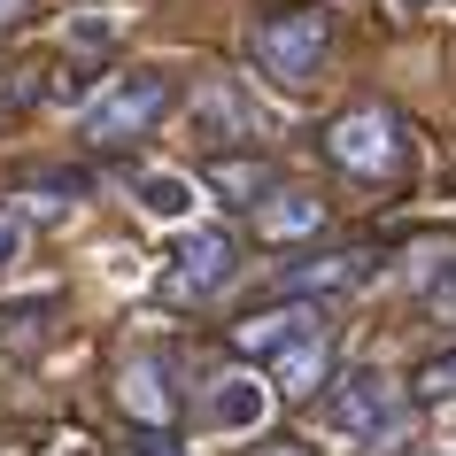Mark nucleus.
I'll return each mask as SVG.
<instances>
[{
    "label": "nucleus",
    "mask_w": 456,
    "mask_h": 456,
    "mask_svg": "<svg viewBox=\"0 0 456 456\" xmlns=\"http://www.w3.org/2000/svg\"><path fill=\"white\" fill-rule=\"evenodd\" d=\"M256 124H264V117H256V101H248L232 77H216V86L193 94V140L209 147V155H232V140L256 147Z\"/></svg>",
    "instance_id": "0eeeda50"
},
{
    "label": "nucleus",
    "mask_w": 456,
    "mask_h": 456,
    "mask_svg": "<svg viewBox=\"0 0 456 456\" xmlns=\"http://www.w3.org/2000/svg\"><path fill=\"white\" fill-rule=\"evenodd\" d=\"M132 193H140V209H147V216H163V224H178V216L193 209V178H178V170H147Z\"/></svg>",
    "instance_id": "4468645a"
},
{
    "label": "nucleus",
    "mask_w": 456,
    "mask_h": 456,
    "mask_svg": "<svg viewBox=\"0 0 456 456\" xmlns=\"http://www.w3.org/2000/svg\"><path fill=\"white\" fill-rule=\"evenodd\" d=\"M325 426L340 441H363V449H387V441H403L410 410H403V387L387 379L379 363H356V371H340L325 387Z\"/></svg>",
    "instance_id": "7ed1b4c3"
},
{
    "label": "nucleus",
    "mask_w": 456,
    "mask_h": 456,
    "mask_svg": "<svg viewBox=\"0 0 456 456\" xmlns=\"http://www.w3.org/2000/svg\"><path fill=\"white\" fill-rule=\"evenodd\" d=\"M232 271H240V240H232L224 224H201V232L178 240V256H170V271H163V294L170 302H201V294H216Z\"/></svg>",
    "instance_id": "39448f33"
},
{
    "label": "nucleus",
    "mask_w": 456,
    "mask_h": 456,
    "mask_svg": "<svg viewBox=\"0 0 456 456\" xmlns=\"http://www.w3.org/2000/svg\"><path fill=\"white\" fill-rule=\"evenodd\" d=\"M271 403H279L271 371H232V379L209 387V426H216V433H256V426L271 418Z\"/></svg>",
    "instance_id": "9d476101"
},
{
    "label": "nucleus",
    "mask_w": 456,
    "mask_h": 456,
    "mask_svg": "<svg viewBox=\"0 0 456 456\" xmlns=\"http://www.w3.org/2000/svg\"><path fill=\"white\" fill-rule=\"evenodd\" d=\"M256 232H264V240H310V232H325V201L287 186L279 201H264V209H256Z\"/></svg>",
    "instance_id": "ddd939ff"
},
{
    "label": "nucleus",
    "mask_w": 456,
    "mask_h": 456,
    "mask_svg": "<svg viewBox=\"0 0 456 456\" xmlns=\"http://www.w3.org/2000/svg\"><path fill=\"white\" fill-rule=\"evenodd\" d=\"M163 109H170V77L163 70H132V77H117L109 94L86 109V124H77V140L86 147H132V140H147L155 124H163Z\"/></svg>",
    "instance_id": "20e7f679"
},
{
    "label": "nucleus",
    "mask_w": 456,
    "mask_h": 456,
    "mask_svg": "<svg viewBox=\"0 0 456 456\" xmlns=\"http://www.w3.org/2000/svg\"><path fill=\"white\" fill-rule=\"evenodd\" d=\"M426 310L441 317V325H456V256H441V271L426 279Z\"/></svg>",
    "instance_id": "dca6fc26"
},
{
    "label": "nucleus",
    "mask_w": 456,
    "mask_h": 456,
    "mask_svg": "<svg viewBox=\"0 0 456 456\" xmlns=\"http://www.w3.org/2000/svg\"><path fill=\"white\" fill-rule=\"evenodd\" d=\"M433 456H441V449H433Z\"/></svg>",
    "instance_id": "4be33fe9"
},
{
    "label": "nucleus",
    "mask_w": 456,
    "mask_h": 456,
    "mask_svg": "<svg viewBox=\"0 0 456 456\" xmlns=\"http://www.w3.org/2000/svg\"><path fill=\"white\" fill-rule=\"evenodd\" d=\"M16 24H31V0H0V31H16Z\"/></svg>",
    "instance_id": "6ab92c4d"
},
{
    "label": "nucleus",
    "mask_w": 456,
    "mask_h": 456,
    "mask_svg": "<svg viewBox=\"0 0 456 456\" xmlns=\"http://www.w3.org/2000/svg\"><path fill=\"white\" fill-rule=\"evenodd\" d=\"M371 248H333V256H310V264H287L279 271V294L287 302H325V294H348V287H363L371 279Z\"/></svg>",
    "instance_id": "6e6552de"
},
{
    "label": "nucleus",
    "mask_w": 456,
    "mask_h": 456,
    "mask_svg": "<svg viewBox=\"0 0 456 456\" xmlns=\"http://www.w3.org/2000/svg\"><path fill=\"white\" fill-rule=\"evenodd\" d=\"M310 333H325V302H279V310H248L240 325H232V348L271 371L294 340H310Z\"/></svg>",
    "instance_id": "423d86ee"
},
{
    "label": "nucleus",
    "mask_w": 456,
    "mask_h": 456,
    "mask_svg": "<svg viewBox=\"0 0 456 456\" xmlns=\"http://www.w3.org/2000/svg\"><path fill=\"white\" fill-rule=\"evenodd\" d=\"M201 186L216 193V201H232V209H264V201H279V163H271V155H256V147H248V155H209V163H201Z\"/></svg>",
    "instance_id": "1a4fd4ad"
},
{
    "label": "nucleus",
    "mask_w": 456,
    "mask_h": 456,
    "mask_svg": "<svg viewBox=\"0 0 456 456\" xmlns=\"http://www.w3.org/2000/svg\"><path fill=\"white\" fill-rule=\"evenodd\" d=\"M317 147H325V163H333V170L371 178V186L403 178V163H410V132H403V117H395L387 101H356V109H340V117L317 132Z\"/></svg>",
    "instance_id": "f257e3e1"
},
{
    "label": "nucleus",
    "mask_w": 456,
    "mask_h": 456,
    "mask_svg": "<svg viewBox=\"0 0 456 456\" xmlns=\"http://www.w3.org/2000/svg\"><path fill=\"white\" fill-rule=\"evenodd\" d=\"M395 8H403V16H426V8H441V0H395Z\"/></svg>",
    "instance_id": "412c9836"
},
{
    "label": "nucleus",
    "mask_w": 456,
    "mask_h": 456,
    "mask_svg": "<svg viewBox=\"0 0 456 456\" xmlns=\"http://www.w3.org/2000/svg\"><path fill=\"white\" fill-rule=\"evenodd\" d=\"M117 403L132 410V426H140V433H163L170 418H178V403H170L163 363H155V356H132V363L117 371Z\"/></svg>",
    "instance_id": "9b49d317"
},
{
    "label": "nucleus",
    "mask_w": 456,
    "mask_h": 456,
    "mask_svg": "<svg viewBox=\"0 0 456 456\" xmlns=\"http://www.w3.org/2000/svg\"><path fill=\"white\" fill-rule=\"evenodd\" d=\"M325 47H333V16H325V8H271V16L248 24L256 70H264L271 86H287V94H302V86L317 77Z\"/></svg>",
    "instance_id": "f03ea898"
},
{
    "label": "nucleus",
    "mask_w": 456,
    "mask_h": 456,
    "mask_svg": "<svg viewBox=\"0 0 456 456\" xmlns=\"http://www.w3.org/2000/svg\"><path fill=\"white\" fill-rule=\"evenodd\" d=\"M271 387H279V395H317V387H333V325L310 333V340H294L287 356L271 363Z\"/></svg>",
    "instance_id": "f8f14e48"
},
{
    "label": "nucleus",
    "mask_w": 456,
    "mask_h": 456,
    "mask_svg": "<svg viewBox=\"0 0 456 456\" xmlns=\"http://www.w3.org/2000/svg\"><path fill=\"white\" fill-rule=\"evenodd\" d=\"M418 395H426V403H456V348H441V356L418 371Z\"/></svg>",
    "instance_id": "2eb2a0df"
},
{
    "label": "nucleus",
    "mask_w": 456,
    "mask_h": 456,
    "mask_svg": "<svg viewBox=\"0 0 456 456\" xmlns=\"http://www.w3.org/2000/svg\"><path fill=\"white\" fill-rule=\"evenodd\" d=\"M132 456H193V449H178L170 433H140V441H132Z\"/></svg>",
    "instance_id": "f3484780"
},
{
    "label": "nucleus",
    "mask_w": 456,
    "mask_h": 456,
    "mask_svg": "<svg viewBox=\"0 0 456 456\" xmlns=\"http://www.w3.org/2000/svg\"><path fill=\"white\" fill-rule=\"evenodd\" d=\"M16 248H24V232H16V224H8V216H0V271L16 264Z\"/></svg>",
    "instance_id": "a211bd4d"
},
{
    "label": "nucleus",
    "mask_w": 456,
    "mask_h": 456,
    "mask_svg": "<svg viewBox=\"0 0 456 456\" xmlns=\"http://www.w3.org/2000/svg\"><path fill=\"white\" fill-rule=\"evenodd\" d=\"M256 456H302L294 441H256Z\"/></svg>",
    "instance_id": "aec40b11"
}]
</instances>
